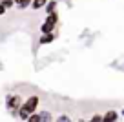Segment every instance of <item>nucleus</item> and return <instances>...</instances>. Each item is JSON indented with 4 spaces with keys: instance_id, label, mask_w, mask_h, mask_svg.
<instances>
[{
    "instance_id": "nucleus-10",
    "label": "nucleus",
    "mask_w": 124,
    "mask_h": 122,
    "mask_svg": "<svg viewBox=\"0 0 124 122\" xmlns=\"http://www.w3.org/2000/svg\"><path fill=\"white\" fill-rule=\"evenodd\" d=\"M55 122H71V118L68 117V115H60V117H58Z\"/></svg>"
},
{
    "instance_id": "nucleus-12",
    "label": "nucleus",
    "mask_w": 124,
    "mask_h": 122,
    "mask_svg": "<svg viewBox=\"0 0 124 122\" xmlns=\"http://www.w3.org/2000/svg\"><path fill=\"white\" fill-rule=\"evenodd\" d=\"M27 122H40V115H31L27 118Z\"/></svg>"
},
{
    "instance_id": "nucleus-7",
    "label": "nucleus",
    "mask_w": 124,
    "mask_h": 122,
    "mask_svg": "<svg viewBox=\"0 0 124 122\" xmlns=\"http://www.w3.org/2000/svg\"><path fill=\"white\" fill-rule=\"evenodd\" d=\"M15 4L18 6V8H22V9H26L27 6H31L33 4V0H15Z\"/></svg>"
},
{
    "instance_id": "nucleus-13",
    "label": "nucleus",
    "mask_w": 124,
    "mask_h": 122,
    "mask_svg": "<svg viewBox=\"0 0 124 122\" xmlns=\"http://www.w3.org/2000/svg\"><path fill=\"white\" fill-rule=\"evenodd\" d=\"M4 13H6V8H4V4L0 2V15H4Z\"/></svg>"
},
{
    "instance_id": "nucleus-5",
    "label": "nucleus",
    "mask_w": 124,
    "mask_h": 122,
    "mask_svg": "<svg viewBox=\"0 0 124 122\" xmlns=\"http://www.w3.org/2000/svg\"><path fill=\"white\" fill-rule=\"evenodd\" d=\"M39 115H40V122H53V117H51L49 111H42Z\"/></svg>"
},
{
    "instance_id": "nucleus-2",
    "label": "nucleus",
    "mask_w": 124,
    "mask_h": 122,
    "mask_svg": "<svg viewBox=\"0 0 124 122\" xmlns=\"http://www.w3.org/2000/svg\"><path fill=\"white\" fill-rule=\"evenodd\" d=\"M6 106H8L9 113L15 115V113H16V109H20L24 104H22V100H20V97H18V95H9V97H8V100H6Z\"/></svg>"
},
{
    "instance_id": "nucleus-3",
    "label": "nucleus",
    "mask_w": 124,
    "mask_h": 122,
    "mask_svg": "<svg viewBox=\"0 0 124 122\" xmlns=\"http://www.w3.org/2000/svg\"><path fill=\"white\" fill-rule=\"evenodd\" d=\"M57 20H58V15H57V13H51V15H47L46 22H44V26H42V33H46V35H51L53 27L57 26Z\"/></svg>"
},
{
    "instance_id": "nucleus-6",
    "label": "nucleus",
    "mask_w": 124,
    "mask_h": 122,
    "mask_svg": "<svg viewBox=\"0 0 124 122\" xmlns=\"http://www.w3.org/2000/svg\"><path fill=\"white\" fill-rule=\"evenodd\" d=\"M46 4H47V0H33L31 8H33V9H42Z\"/></svg>"
},
{
    "instance_id": "nucleus-9",
    "label": "nucleus",
    "mask_w": 124,
    "mask_h": 122,
    "mask_svg": "<svg viewBox=\"0 0 124 122\" xmlns=\"http://www.w3.org/2000/svg\"><path fill=\"white\" fill-rule=\"evenodd\" d=\"M55 6H57V2H47V6H46V11L49 13H55Z\"/></svg>"
},
{
    "instance_id": "nucleus-1",
    "label": "nucleus",
    "mask_w": 124,
    "mask_h": 122,
    "mask_svg": "<svg viewBox=\"0 0 124 122\" xmlns=\"http://www.w3.org/2000/svg\"><path fill=\"white\" fill-rule=\"evenodd\" d=\"M37 106H39V97H37V95L29 97V99H27L26 102H24V106L20 107V111H18L20 118L27 122V118H29L31 115H35V109H37Z\"/></svg>"
},
{
    "instance_id": "nucleus-4",
    "label": "nucleus",
    "mask_w": 124,
    "mask_h": 122,
    "mask_svg": "<svg viewBox=\"0 0 124 122\" xmlns=\"http://www.w3.org/2000/svg\"><path fill=\"white\" fill-rule=\"evenodd\" d=\"M117 118H119V113L115 109H109L106 115H102V122H117Z\"/></svg>"
},
{
    "instance_id": "nucleus-14",
    "label": "nucleus",
    "mask_w": 124,
    "mask_h": 122,
    "mask_svg": "<svg viewBox=\"0 0 124 122\" xmlns=\"http://www.w3.org/2000/svg\"><path fill=\"white\" fill-rule=\"evenodd\" d=\"M78 122H86V120H82V118H80V120H78Z\"/></svg>"
},
{
    "instance_id": "nucleus-15",
    "label": "nucleus",
    "mask_w": 124,
    "mask_h": 122,
    "mask_svg": "<svg viewBox=\"0 0 124 122\" xmlns=\"http://www.w3.org/2000/svg\"><path fill=\"white\" fill-rule=\"evenodd\" d=\"M122 115H124V109H122Z\"/></svg>"
},
{
    "instance_id": "nucleus-8",
    "label": "nucleus",
    "mask_w": 124,
    "mask_h": 122,
    "mask_svg": "<svg viewBox=\"0 0 124 122\" xmlns=\"http://www.w3.org/2000/svg\"><path fill=\"white\" fill-rule=\"evenodd\" d=\"M51 40H55V33H51V35H44V37H40V44H47V42H51Z\"/></svg>"
},
{
    "instance_id": "nucleus-11",
    "label": "nucleus",
    "mask_w": 124,
    "mask_h": 122,
    "mask_svg": "<svg viewBox=\"0 0 124 122\" xmlns=\"http://www.w3.org/2000/svg\"><path fill=\"white\" fill-rule=\"evenodd\" d=\"M2 4H4V8H13V4H15V0H2Z\"/></svg>"
}]
</instances>
